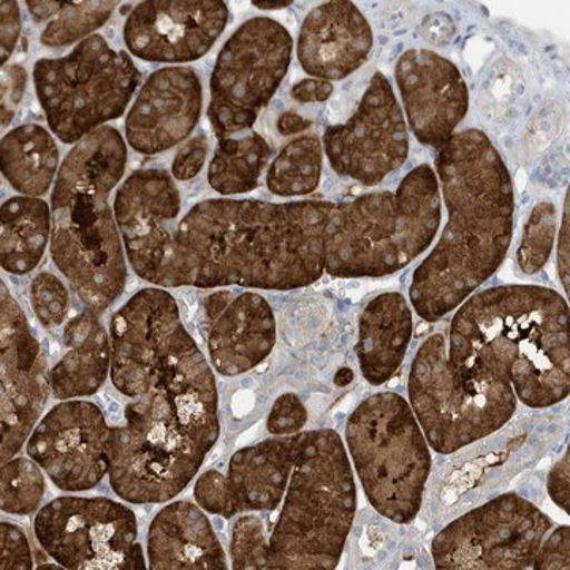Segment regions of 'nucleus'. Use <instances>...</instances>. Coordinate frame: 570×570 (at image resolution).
I'll list each match as a JSON object with an SVG mask.
<instances>
[{
	"label": "nucleus",
	"instance_id": "nucleus-1",
	"mask_svg": "<svg viewBox=\"0 0 570 570\" xmlns=\"http://www.w3.org/2000/svg\"><path fill=\"white\" fill-rule=\"evenodd\" d=\"M124 236L138 276L165 287L224 285L291 291L337 277L392 275L431 243L430 212L412 190L269 204L200 202Z\"/></svg>",
	"mask_w": 570,
	"mask_h": 570
},
{
	"label": "nucleus",
	"instance_id": "nucleus-2",
	"mask_svg": "<svg viewBox=\"0 0 570 570\" xmlns=\"http://www.w3.org/2000/svg\"><path fill=\"white\" fill-rule=\"evenodd\" d=\"M111 381L134 397L110 430L112 490L135 504L170 501L219 436L212 367L174 296L145 288L112 317Z\"/></svg>",
	"mask_w": 570,
	"mask_h": 570
},
{
	"label": "nucleus",
	"instance_id": "nucleus-3",
	"mask_svg": "<svg viewBox=\"0 0 570 570\" xmlns=\"http://www.w3.org/2000/svg\"><path fill=\"white\" fill-rule=\"evenodd\" d=\"M436 170L449 224L411 285L412 305L428 322L455 309L497 272L515 209L508 167L482 130L453 134L439 148Z\"/></svg>",
	"mask_w": 570,
	"mask_h": 570
},
{
	"label": "nucleus",
	"instance_id": "nucleus-4",
	"mask_svg": "<svg viewBox=\"0 0 570 570\" xmlns=\"http://www.w3.org/2000/svg\"><path fill=\"white\" fill-rule=\"evenodd\" d=\"M455 376L515 385L523 403L550 406L569 393V307L538 285L490 288L452 322Z\"/></svg>",
	"mask_w": 570,
	"mask_h": 570
},
{
	"label": "nucleus",
	"instance_id": "nucleus-5",
	"mask_svg": "<svg viewBox=\"0 0 570 570\" xmlns=\"http://www.w3.org/2000/svg\"><path fill=\"white\" fill-rule=\"evenodd\" d=\"M126 163L121 134L100 127L67 154L52 190V261L94 311L111 306L126 285L121 236L108 202Z\"/></svg>",
	"mask_w": 570,
	"mask_h": 570
},
{
	"label": "nucleus",
	"instance_id": "nucleus-6",
	"mask_svg": "<svg viewBox=\"0 0 570 570\" xmlns=\"http://www.w3.org/2000/svg\"><path fill=\"white\" fill-rule=\"evenodd\" d=\"M264 532L234 530V568L269 532L255 569H333L354 519L355 490L346 453L333 431L296 436L291 489Z\"/></svg>",
	"mask_w": 570,
	"mask_h": 570
},
{
	"label": "nucleus",
	"instance_id": "nucleus-7",
	"mask_svg": "<svg viewBox=\"0 0 570 570\" xmlns=\"http://www.w3.org/2000/svg\"><path fill=\"white\" fill-rule=\"evenodd\" d=\"M33 81L52 134L77 142L126 111L140 71L127 52L91 36L66 58L40 59Z\"/></svg>",
	"mask_w": 570,
	"mask_h": 570
},
{
	"label": "nucleus",
	"instance_id": "nucleus-8",
	"mask_svg": "<svg viewBox=\"0 0 570 570\" xmlns=\"http://www.w3.org/2000/svg\"><path fill=\"white\" fill-rule=\"evenodd\" d=\"M294 40L272 18H253L224 45L212 77L208 118L219 140L253 127L291 66Z\"/></svg>",
	"mask_w": 570,
	"mask_h": 570
},
{
	"label": "nucleus",
	"instance_id": "nucleus-9",
	"mask_svg": "<svg viewBox=\"0 0 570 570\" xmlns=\"http://www.w3.org/2000/svg\"><path fill=\"white\" fill-rule=\"evenodd\" d=\"M347 441L371 502L384 513L390 489L387 517L411 520L420 505L430 456L403 397L397 396L393 425L381 422L376 401L370 397L352 417Z\"/></svg>",
	"mask_w": 570,
	"mask_h": 570
},
{
	"label": "nucleus",
	"instance_id": "nucleus-10",
	"mask_svg": "<svg viewBox=\"0 0 570 570\" xmlns=\"http://www.w3.org/2000/svg\"><path fill=\"white\" fill-rule=\"evenodd\" d=\"M40 546L66 569H145L132 510L105 498H61L36 519Z\"/></svg>",
	"mask_w": 570,
	"mask_h": 570
},
{
	"label": "nucleus",
	"instance_id": "nucleus-11",
	"mask_svg": "<svg viewBox=\"0 0 570 570\" xmlns=\"http://www.w3.org/2000/svg\"><path fill=\"white\" fill-rule=\"evenodd\" d=\"M324 148L337 175L363 186H376L406 163V121L392 85L381 71L371 78L354 116L326 129Z\"/></svg>",
	"mask_w": 570,
	"mask_h": 570
},
{
	"label": "nucleus",
	"instance_id": "nucleus-12",
	"mask_svg": "<svg viewBox=\"0 0 570 570\" xmlns=\"http://www.w3.org/2000/svg\"><path fill=\"white\" fill-rule=\"evenodd\" d=\"M110 430L96 404L66 401L41 420L28 453L59 489L91 490L110 472Z\"/></svg>",
	"mask_w": 570,
	"mask_h": 570
},
{
	"label": "nucleus",
	"instance_id": "nucleus-13",
	"mask_svg": "<svg viewBox=\"0 0 570 570\" xmlns=\"http://www.w3.org/2000/svg\"><path fill=\"white\" fill-rule=\"evenodd\" d=\"M227 21L220 0H151L129 14L124 40L142 61H197L212 50Z\"/></svg>",
	"mask_w": 570,
	"mask_h": 570
},
{
	"label": "nucleus",
	"instance_id": "nucleus-14",
	"mask_svg": "<svg viewBox=\"0 0 570 570\" xmlns=\"http://www.w3.org/2000/svg\"><path fill=\"white\" fill-rule=\"evenodd\" d=\"M2 463L28 438L47 404V360L20 305L2 283Z\"/></svg>",
	"mask_w": 570,
	"mask_h": 570
},
{
	"label": "nucleus",
	"instance_id": "nucleus-15",
	"mask_svg": "<svg viewBox=\"0 0 570 570\" xmlns=\"http://www.w3.org/2000/svg\"><path fill=\"white\" fill-rule=\"evenodd\" d=\"M396 82L412 132L441 148L469 108V92L455 63L430 50H409L396 63Z\"/></svg>",
	"mask_w": 570,
	"mask_h": 570
},
{
	"label": "nucleus",
	"instance_id": "nucleus-16",
	"mask_svg": "<svg viewBox=\"0 0 570 570\" xmlns=\"http://www.w3.org/2000/svg\"><path fill=\"white\" fill-rule=\"evenodd\" d=\"M202 82L189 67L154 71L126 119V137L135 151L153 156L189 137L200 119Z\"/></svg>",
	"mask_w": 570,
	"mask_h": 570
},
{
	"label": "nucleus",
	"instance_id": "nucleus-17",
	"mask_svg": "<svg viewBox=\"0 0 570 570\" xmlns=\"http://www.w3.org/2000/svg\"><path fill=\"white\" fill-rule=\"evenodd\" d=\"M373 43L362 11L347 0H335L307 14L296 52L306 73L326 81L343 80L366 62Z\"/></svg>",
	"mask_w": 570,
	"mask_h": 570
},
{
	"label": "nucleus",
	"instance_id": "nucleus-18",
	"mask_svg": "<svg viewBox=\"0 0 570 570\" xmlns=\"http://www.w3.org/2000/svg\"><path fill=\"white\" fill-rule=\"evenodd\" d=\"M272 307L261 295L245 294L228 305L209 333V354L224 376L245 373L275 346Z\"/></svg>",
	"mask_w": 570,
	"mask_h": 570
},
{
	"label": "nucleus",
	"instance_id": "nucleus-19",
	"mask_svg": "<svg viewBox=\"0 0 570 570\" xmlns=\"http://www.w3.org/2000/svg\"><path fill=\"white\" fill-rule=\"evenodd\" d=\"M148 554L154 570L227 568L212 524L190 502H175L154 519Z\"/></svg>",
	"mask_w": 570,
	"mask_h": 570
},
{
	"label": "nucleus",
	"instance_id": "nucleus-20",
	"mask_svg": "<svg viewBox=\"0 0 570 570\" xmlns=\"http://www.w3.org/2000/svg\"><path fill=\"white\" fill-rule=\"evenodd\" d=\"M412 336V314L400 294H385L366 306L360 318L358 356L371 384H382L403 362Z\"/></svg>",
	"mask_w": 570,
	"mask_h": 570
},
{
	"label": "nucleus",
	"instance_id": "nucleus-21",
	"mask_svg": "<svg viewBox=\"0 0 570 570\" xmlns=\"http://www.w3.org/2000/svg\"><path fill=\"white\" fill-rule=\"evenodd\" d=\"M63 340L69 352L52 367V392L59 400L92 395L104 384L110 363L107 332L94 309L70 321Z\"/></svg>",
	"mask_w": 570,
	"mask_h": 570
},
{
	"label": "nucleus",
	"instance_id": "nucleus-22",
	"mask_svg": "<svg viewBox=\"0 0 570 570\" xmlns=\"http://www.w3.org/2000/svg\"><path fill=\"white\" fill-rule=\"evenodd\" d=\"M0 156L7 181L29 197L47 194L59 174V149L55 138L37 124H26L7 134Z\"/></svg>",
	"mask_w": 570,
	"mask_h": 570
},
{
	"label": "nucleus",
	"instance_id": "nucleus-23",
	"mask_svg": "<svg viewBox=\"0 0 570 570\" xmlns=\"http://www.w3.org/2000/svg\"><path fill=\"white\" fill-rule=\"evenodd\" d=\"M51 213L36 197H13L0 209V262L11 275H28L37 265L50 236Z\"/></svg>",
	"mask_w": 570,
	"mask_h": 570
},
{
	"label": "nucleus",
	"instance_id": "nucleus-24",
	"mask_svg": "<svg viewBox=\"0 0 570 570\" xmlns=\"http://www.w3.org/2000/svg\"><path fill=\"white\" fill-rule=\"evenodd\" d=\"M272 156V148L258 134L224 138L209 165L208 181L223 195L246 194L258 186L262 171Z\"/></svg>",
	"mask_w": 570,
	"mask_h": 570
},
{
	"label": "nucleus",
	"instance_id": "nucleus-25",
	"mask_svg": "<svg viewBox=\"0 0 570 570\" xmlns=\"http://www.w3.org/2000/svg\"><path fill=\"white\" fill-rule=\"evenodd\" d=\"M324 149L317 137L296 138L277 156L268 171V189L283 197L306 195L321 183Z\"/></svg>",
	"mask_w": 570,
	"mask_h": 570
},
{
	"label": "nucleus",
	"instance_id": "nucleus-26",
	"mask_svg": "<svg viewBox=\"0 0 570 570\" xmlns=\"http://www.w3.org/2000/svg\"><path fill=\"white\" fill-rule=\"evenodd\" d=\"M118 2H67L41 32L45 47H67L97 31L111 17Z\"/></svg>",
	"mask_w": 570,
	"mask_h": 570
},
{
	"label": "nucleus",
	"instance_id": "nucleus-27",
	"mask_svg": "<svg viewBox=\"0 0 570 570\" xmlns=\"http://www.w3.org/2000/svg\"><path fill=\"white\" fill-rule=\"evenodd\" d=\"M45 494L40 469L31 461H7L2 468V510L13 515H28L39 508Z\"/></svg>",
	"mask_w": 570,
	"mask_h": 570
},
{
	"label": "nucleus",
	"instance_id": "nucleus-28",
	"mask_svg": "<svg viewBox=\"0 0 570 570\" xmlns=\"http://www.w3.org/2000/svg\"><path fill=\"white\" fill-rule=\"evenodd\" d=\"M557 209L550 202L535 206L524 228L519 250V264L527 275H535L547 264L553 247Z\"/></svg>",
	"mask_w": 570,
	"mask_h": 570
},
{
	"label": "nucleus",
	"instance_id": "nucleus-29",
	"mask_svg": "<svg viewBox=\"0 0 570 570\" xmlns=\"http://www.w3.org/2000/svg\"><path fill=\"white\" fill-rule=\"evenodd\" d=\"M32 306L41 324L51 328L59 326L69 311V294L58 277L41 273L31 287Z\"/></svg>",
	"mask_w": 570,
	"mask_h": 570
},
{
	"label": "nucleus",
	"instance_id": "nucleus-30",
	"mask_svg": "<svg viewBox=\"0 0 570 570\" xmlns=\"http://www.w3.org/2000/svg\"><path fill=\"white\" fill-rule=\"evenodd\" d=\"M2 570L32 569L31 549L24 532L14 524L2 523Z\"/></svg>",
	"mask_w": 570,
	"mask_h": 570
},
{
	"label": "nucleus",
	"instance_id": "nucleus-31",
	"mask_svg": "<svg viewBox=\"0 0 570 570\" xmlns=\"http://www.w3.org/2000/svg\"><path fill=\"white\" fill-rule=\"evenodd\" d=\"M306 422V411L294 395L281 396L276 401L268 420V430L273 434H288L299 430Z\"/></svg>",
	"mask_w": 570,
	"mask_h": 570
},
{
	"label": "nucleus",
	"instance_id": "nucleus-32",
	"mask_svg": "<svg viewBox=\"0 0 570 570\" xmlns=\"http://www.w3.org/2000/svg\"><path fill=\"white\" fill-rule=\"evenodd\" d=\"M206 154H208V141H206L205 135L195 137L184 146L181 151L176 154L171 175L178 181H189L195 178L204 168Z\"/></svg>",
	"mask_w": 570,
	"mask_h": 570
},
{
	"label": "nucleus",
	"instance_id": "nucleus-33",
	"mask_svg": "<svg viewBox=\"0 0 570 570\" xmlns=\"http://www.w3.org/2000/svg\"><path fill=\"white\" fill-rule=\"evenodd\" d=\"M26 81L28 75L20 66L3 69L2 82V126H9L14 115V108L21 102L22 94H24Z\"/></svg>",
	"mask_w": 570,
	"mask_h": 570
},
{
	"label": "nucleus",
	"instance_id": "nucleus-34",
	"mask_svg": "<svg viewBox=\"0 0 570 570\" xmlns=\"http://www.w3.org/2000/svg\"><path fill=\"white\" fill-rule=\"evenodd\" d=\"M20 7L13 0H2V63L9 61L20 39Z\"/></svg>",
	"mask_w": 570,
	"mask_h": 570
},
{
	"label": "nucleus",
	"instance_id": "nucleus-35",
	"mask_svg": "<svg viewBox=\"0 0 570 570\" xmlns=\"http://www.w3.org/2000/svg\"><path fill=\"white\" fill-rule=\"evenodd\" d=\"M540 569L569 568V528L554 532L542 557L538 560Z\"/></svg>",
	"mask_w": 570,
	"mask_h": 570
},
{
	"label": "nucleus",
	"instance_id": "nucleus-36",
	"mask_svg": "<svg viewBox=\"0 0 570 570\" xmlns=\"http://www.w3.org/2000/svg\"><path fill=\"white\" fill-rule=\"evenodd\" d=\"M333 85L326 80H305L292 88V97L298 102H325L333 94Z\"/></svg>",
	"mask_w": 570,
	"mask_h": 570
},
{
	"label": "nucleus",
	"instance_id": "nucleus-37",
	"mask_svg": "<svg viewBox=\"0 0 570 570\" xmlns=\"http://www.w3.org/2000/svg\"><path fill=\"white\" fill-rule=\"evenodd\" d=\"M569 453L566 455V461H561L560 466L554 468L553 474L550 478V494L553 497L554 502L566 508L569 512Z\"/></svg>",
	"mask_w": 570,
	"mask_h": 570
},
{
	"label": "nucleus",
	"instance_id": "nucleus-38",
	"mask_svg": "<svg viewBox=\"0 0 570 570\" xmlns=\"http://www.w3.org/2000/svg\"><path fill=\"white\" fill-rule=\"evenodd\" d=\"M560 275L566 292H569V197L566 198L564 219H562L560 255H558Z\"/></svg>",
	"mask_w": 570,
	"mask_h": 570
},
{
	"label": "nucleus",
	"instance_id": "nucleus-39",
	"mask_svg": "<svg viewBox=\"0 0 570 570\" xmlns=\"http://www.w3.org/2000/svg\"><path fill=\"white\" fill-rule=\"evenodd\" d=\"M311 126H313V121L302 118V116L292 111L284 112L279 121H277V130L283 135L302 134L309 129Z\"/></svg>",
	"mask_w": 570,
	"mask_h": 570
},
{
	"label": "nucleus",
	"instance_id": "nucleus-40",
	"mask_svg": "<svg viewBox=\"0 0 570 570\" xmlns=\"http://www.w3.org/2000/svg\"><path fill=\"white\" fill-rule=\"evenodd\" d=\"M230 292H219V294L209 296L205 303L206 316L212 318V321H217V318L223 316L224 311L227 309L228 305H230Z\"/></svg>",
	"mask_w": 570,
	"mask_h": 570
},
{
	"label": "nucleus",
	"instance_id": "nucleus-41",
	"mask_svg": "<svg viewBox=\"0 0 570 570\" xmlns=\"http://www.w3.org/2000/svg\"><path fill=\"white\" fill-rule=\"evenodd\" d=\"M66 6L67 2H62V0H59V2H48V0L47 2H39V0H28L29 10H31V13L33 17H36L37 21L48 20V18H51L52 14L61 11Z\"/></svg>",
	"mask_w": 570,
	"mask_h": 570
},
{
	"label": "nucleus",
	"instance_id": "nucleus-42",
	"mask_svg": "<svg viewBox=\"0 0 570 570\" xmlns=\"http://www.w3.org/2000/svg\"><path fill=\"white\" fill-rule=\"evenodd\" d=\"M292 3H294L292 0H279V2H264V0L257 2V0H255L254 6L261 10H281L287 9V7H291Z\"/></svg>",
	"mask_w": 570,
	"mask_h": 570
},
{
	"label": "nucleus",
	"instance_id": "nucleus-43",
	"mask_svg": "<svg viewBox=\"0 0 570 570\" xmlns=\"http://www.w3.org/2000/svg\"><path fill=\"white\" fill-rule=\"evenodd\" d=\"M352 379H354V373H352L348 367H343V370H340V373L336 374L335 384L340 385V387H346L347 384H351Z\"/></svg>",
	"mask_w": 570,
	"mask_h": 570
}]
</instances>
